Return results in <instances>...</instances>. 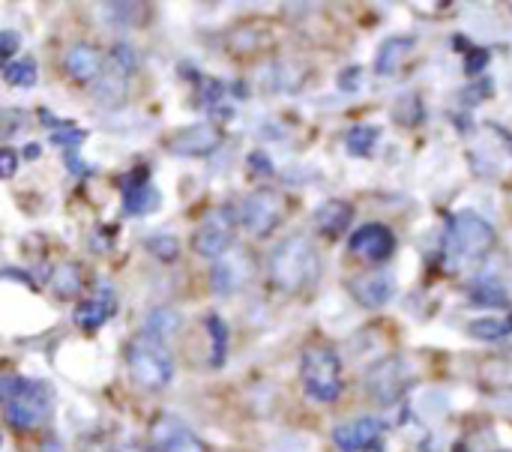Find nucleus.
<instances>
[{
  "instance_id": "f257e3e1",
  "label": "nucleus",
  "mask_w": 512,
  "mask_h": 452,
  "mask_svg": "<svg viewBox=\"0 0 512 452\" xmlns=\"http://www.w3.org/2000/svg\"><path fill=\"white\" fill-rule=\"evenodd\" d=\"M267 270L282 294H303L321 276V255L306 234H291L270 252Z\"/></svg>"
},
{
  "instance_id": "f03ea898",
  "label": "nucleus",
  "mask_w": 512,
  "mask_h": 452,
  "mask_svg": "<svg viewBox=\"0 0 512 452\" xmlns=\"http://www.w3.org/2000/svg\"><path fill=\"white\" fill-rule=\"evenodd\" d=\"M0 402L6 411V423L18 432L39 429L54 408V390L45 381H27L18 375L0 378Z\"/></svg>"
},
{
  "instance_id": "7ed1b4c3",
  "label": "nucleus",
  "mask_w": 512,
  "mask_h": 452,
  "mask_svg": "<svg viewBox=\"0 0 512 452\" xmlns=\"http://www.w3.org/2000/svg\"><path fill=\"white\" fill-rule=\"evenodd\" d=\"M126 369L135 387L159 393L174 381V357L165 348V342L138 333L135 339H129L126 345Z\"/></svg>"
},
{
  "instance_id": "20e7f679",
  "label": "nucleus",
  "mask_w": 512,
  "mask_h": 452,
  "mask_svg": "<svg viewBox=\"0 0 512 452\" xmlns=\"http://www.w3.org/2000/svg\"><path fill=\"white\" fill-rule=\"evenodd\" d=\"M300 381L312 402L333 405L345 390L342 357L330 345H309L300 357Z\"/></svg>"
},
{
  "instance_id": "39448f33",
  "label": "nucleus",
  "mask_w": 512,
  "mask_h": 452,
  "mask_svg": "<svg viewBox=\"0 0 512 452\" xmlns=\"http://www.w3.org/2000/svg\"><path fill=\"white\" fill-rule=\"evenodd\" d=\"M495 246V228L474 210H462L450 219L447 228V252L459 264H474L486 258Z\"/></svg>"
},
{
  "instance_id": "423d86ee",
  "label": "nucleus",
  "mask_w": 512,
  "mask_h": 452,
  "mask_svg": "<svg viewBox=\"0 0 512 452\" xmlns=\"http://www.w3.org/2000/svg\"><path fill=\"white\" fill-rule=\"evenodd\" d=\"M288 216V201L279 189L261 186L249 192L237 207V225H243L252 237H270Z\"/></svg>"
},
{
  "instance_id": "0eeeda50",
  "label": "nucleus",
  "mask_w": 512,
  "mask_h": 452,
  "mask_svg": "<svg viewBox=\"0 0 512 452\" xmlns=\"http://www.w3.org/2000/svg\"><path fill=\"white\" fill-rule=\"evenodd\" d=\"M411 384H414V372L402 357H384V360L372 363L363 375V387H366L369 399H375L381 405H393L396 399H402Z\"/></svg>"
},
{
  "instance_id": "6e6552de",
  "label": "nucleus",
  "mask_w": 512,
  "mask_h": 452,
  "mask_svg": "<svg viewBox=\"0 0 512 452\" xmlns=\"http://www.w3.org/2000/svg\"><path fill=\"white\" fill-rule=\"evenodd\" d=\"M234 237H237V213L231 207H219L192 234V252L219 261L234 249Z\"/></svg>"
},
{
  "instance_id": "1a4fd4ad",
  "label": "nucleus",
  "mask_w": 512,
  "mask_h": 452,
  "mask_svg": "<svg viewBox=\"0 0 512 452\" xmlns=\"http://www.w3.org/2000/svg\"><path fill=\"white\" fill-rule=\"evenodd\" d=\"M153 452H207L204 441L174 414H159L150 423Z\"/></svg>"
},
{
  "instance_id": "9d476101",
  "label": "nucleus",
  "mask_w": 512,
  "mask_h": 452,
  "mask_svg": "<svg viewBox=\"0 0 512 452\" xmlns=\"http://www.w3.org/2000/svg\"><path fill=\"white\" fill-rule=\"evenodd\" d=\"M219 144H222V129L213 123L183 126L165 138V150L174 156H210L219 150Z\"/></svg>"
},
{
  "instance_id": "9b49d317",
  "label": "nucleus",
  "mask_w": 512,
  "mask_h": 452,
  "mask_svg": "<svg viewBox=\"0 0 512 452\" xmlns=\"http://www.w3.org/2000/svg\"><path fill=\"white\" fill-rule=\"evenodd\" d=\"M348 246L354 255H360L372 264H381V261H390L396 255V234L381 222H369L351 234Z\"/></svg>"
},
{
  "instance_id": "f8f14e48",
  "label": "nucleus",
  "mask_w": 512,
  "mask_h": 452,
  "mask_svg": "<svg viewBox=\"0 0 512 452\" xmlns=\"http://www.w3.org/2000/svg\"><path fill=\"white\" fill-rule=\"evenodd\" d=\"M252 273H255V261L249 258V252L246 249H231L228 255H222L216 261L210 282H213V288L219 294H234L252 279Z\"/></svg>"
},
{
  "instance_id": "ddd939ff",
  "label": "nucleus",
  "mask_w": 512,
  "mask_h": 452,
  "mask_svg": "<svg viewBox=\"0 0 512 452\" xmlns=\"http://www.w3.org/2000/svg\"><path fill=\"white\" fill-rule=\"evenodd\" d=\"M348 291L363 309H384L396 297V279L387 270H375V273L354 276L348 282Z\"/></svg>"
},
{
  "instance_id": "4468645a",
  "label": "nucleus",
  "mask_w": 512,
  "mask_h": 452,
  "mask_svg": "<svg viewBox=\"0 0 512 452\" xmlns=\"http://www.w3.org/2000/svg\"><path fill=\"white\" fill-rule=\"evenodd\" d=\"M384 435V423L378 417H357L333 429V444L342 452H363L375 447Z\"/></svg>"
},
{
  "instance_id": "2eb2a0df",
  "label": "nucleus",
  "mask_w": 512,
  "mask_h": 452,
  "mask_svg": "<svg viewBox=\"0 0 512 452\" xmlns=\"http://www.w3.org/2000/svg\"><path fill=\"white\" fill-rule=\"evenodd\" d=\"M63 66H66V72H69L78 84H87V81H93V78L102 75V69H105V54H102L99 45L75 42V45L66 51Z\"/></svg>"
},
{
  "instance_id": "dca6fc26",
  "label": "nucleus",
  "mask_w": 512,
  "mask_h": 452,
  "mask_svg": "<svg viewBox=\"0 0 512 452\" xmlns=\"http://www.w3.org/2000/svg\"><path fill=\"white\" fill-rule=\"evenodd\" d=\"M159 207V192L147 180V168H138L123 180V210L129 216H147Z\"/></svg>"
},
{
  "instance_id": "f3484780",
  "label": "nucleus",
  "mask_w": 512,
  "mask_h": 452,
  "mask_svg": "<svg viewBox=\"0 0 512 452\" xmlns=\"http://www.w3.org/2000/svg\"><path fill=\"white\" fill-rule=\"evenodd\" d=\"M114 315H117V294H114V288H99L93 297H87V300H81L75 306V324L81 330H99Z\"/></svg>"
},
{
  "instance_id": "a211bd4d",
  "label": "nucleus",
  "mask_w": 512,
  "mask_h": 452,
  "mask_svg": "<svg viewBox=\"0 0 512 452\" xmlns=\"http://www.w3.org/2000/svg\"><path fill=\"white\" fill-rule=\"evenodd\" d=\"M312 222H315L318 234L336 240V237H342V234L351 228V222H354V204H348V201H342V198H330V201H324V204L315 210Z\"/></svg>"
},
{
  "instance_id": "6ab92c4d",
  "label": "nucleus",
  "mask_w": 512,
  "mask_h": 452,
  "mask_svg": "<svg viewBox=\"0 0 512 452\" xmlns=\"http://www.w3.org/2000/svg\"><path fill=\"white\" fill-rule=\"evenodd\" d=\"M129 72H123L114 63H105L102 75L96 78V96L105 108H120L126 102V90H129Z\"/></svg>"
},
{
  "instance_id": "aec40b11",
  "label": "nucleus",
  "mask_w": 512,
  "mask_h": 452,
  "mask_svg": "<svg viewBox=\"0 0 512 452\" xmlns=\"http://www.w3.org/2000/svg\"><path fill=\"white\" fill-rule=\"evenodd\" d=\"M414 45H417L414 36H390V39H384L381 48H378V57H375V72L378 75H393L405 63V57L411 54Z\"/></svg>"
},
{
  "instance_id": "412c9836",
  "label": "nucleus",
  "mask_w": 512,
  "mask_h": 452,
  "mask_svg": "<svg viewBox=\"0 0 512 452\" xmlns=\"http://www.w3.org/2000/svg\"><path fill=\"white\" fill-rule=\"evenodd\" d=\"M51 288H54V294H57L60 300H72V297H78V294H81V288H84V273H81V267H78V264H72V261L57 264V267H54V273H51Z\"/></svg>"
},
{
  "instance_id": "4be33fe9",
  "label": "nucleus",
  "mask_w": 512,
  "mask_h": 452,
  "mask_svg": "<svg viewBox=\"0 0 512 452\" xmlns=\"http://www.w3.org/2000/svg\"><path fill=\"white\" fill-rule=\"evenodd\" d=\"M180 327H183L180 312H174V309L162 306V309H153V312L147 315V321H144V330H141V333H147V336H153V339L165 342V339H168V336H174Z\"/></svg>"
},
{
  "instance_id": "5701e85b",
  "label": "nucleus",
  "mask_w": 512,
  "mask_h": 452,
  "mask_svg": "<svg viewBox=\"0 0 512 452\" xmlns=\"http://www.w3.org/2000/svg\"><path fill=\"white\" fill-rule=\"evenodd\" d=\"M378 138H381V129H378V126L360 123V126H351V129H348V135H345V147H348V153H351V156L363 159V156H369V153L375 150Z\"/></svg>"
},
{
  "instance_id": "b1692460",
  "label": "nucleus",
  "mask_w": 512,
  "mask_h": 452,
  "mask_svg": "<svg viewBox=\"0 0 512 452\" xmlns=\"http://www.w3.org/2000/svg\"><path fill=\"white\" fill-rule=\"evenodd\" d=\"M512 333V315L510 318H477L468 324V336L480 339V342H498V339H507Z\"/></svg>"
},
{
  "instance_id": "393cba45",
  "label": "nucleus",
  "mask_w": 512,
  "mask_h": 452,
  "mask_svg": "<svg viewBox=\"0 0 512 452\" xmlns=\"http://www.w3.org/2000/svg\"><path fill=\"white\" fill-rule=\"evenodd\" d=\"M207 333H210V342H213V357H210V366L219 369L225 363V354H228V327L219 315H207L204 321Z\"/></svg>"
},
{
  "instance_id": "a878e982",
  "label": "nucleus",
  "mask_w": 512,
  "mask_h": 452,
  "mask_svg": "<svg viewBox=\"0 0 512 452\" xmlns=\"http://www.w3.org/2000/svg\"><path fill=\"white\" fill-rule=\"evenodd\" d=\"M144 249L153 255V258H159V261H177V255H180V240L177 237H171V234H156V237H150L147 243H144Z\"/></svg>"
},
{
  "instance_id": "bb28decb",
  "label": "nucleus",
  "mask_w": 512,
  "mask_h": 452,
  "mask_svg": "<svg viewBox=\"0 0 512 452\" xmlns=\"http://www.w3.org/2000/svg\"><path fill=\"white\" fill-rule=\"evenodd\" d=\"M471 303L477 306H492V309H507L510 306V297L501 285H477L471 291Z\"/></svg>"
},
{
  "instance_id": "cd10ccee",
  "label": "nucleus",
  "mask_w": 512,
  "mask_h": 452,
  "mask_svg": "<svg viewBox=\"0 0 512 452\" xmlns=\"http://www.w3.org/2000/svg\"><path fill=\"white\" fill-rule=\"evenodd\" d=\"M6 81L12 87H33L36 84V63L30 57L15 60L12 66H6Z\"/></svg>"
},
{
  "instance_id": "c85d7f7f",
  "label": "nucleus",
  "mask_w": 512,
  "mask_h": 452,
  "mask_svg": "<svg viewBox=\"0 0 512 452\" xmlns=\"http://www.w3.org/2000/svg\"><path fill=\"white\" fill-rule=\"evenodd\" d=\"M87 138V132L84 129H78V126H72V123H63L60 129H54L51 132V144H60V147H66V153L69 150H78V144Z\"/></svg>"
},
{
  "instance_id": "c756f323",
  "label": "nucleus",
  "mask_w": 512,
  "mask_h": 452,
  "mask_svg": "<svg viewBox=\"0 0 512 452\" xmlns=\"http://www.w3.org/2000/svg\"><path fill=\"white\" fill-rule=\"evenodd\" d=\"M15 171H18V153L9 147H0V180L15 177Z\"/></svg>"
},
{
  "instance_id": "7c9ffc66",
  "label": "nucleus",
  "mask_w": 512,
  "mask_h": 452,
  "mask_svg": "<svg viewBox=\"0 0 512 452\" xmlns=\"http://www.w3.org/2000/svg\"><path fill=\"white\" fill-rule=\"evenodd\" d=\"M486 63H489V51H486V48H474V51L465 57V72H468V75H477V72L486 69Z\"/></svg>"
},
{
  "instance_id": "2f4dec72",
  "label": "nucleus",
  "mask_w": 512,
  "mask_h": 452,
  "mask_svg": "<svg viewBox=\"0 0 512 452\" xmlns=\"http://www.w3.org/2000/svg\"><path fill=\"white\" fill-rule=\"evenodd\" d=\"M18 33H12V30H3L0 33V69H3V63H6V57H12L15 51H18Z\"/></svg>"
},
{
  "instance_id": "473e14b6",
  "label": "nucleus",
  "mask_w": 512,
  "mask_h": 452,
  "mask_svg": "<svg viewBox=\"0 0 512 452\" xmlns=\"http://www.w3.org/2000/svg\"><path fill=\"white\" fill-rule=\"evenodd\" d=\"M63 162H66V168H69L72 174H78V177H87V174H90V165H84V162H81L78 150L63 153Z\"/></svg>"
},
{
  "instance_id": "72a5a7b5",
  "label": "nucleus",
  "mask_w": 512,
  "mask_h": 452,
  "mask_svg": "<svg viewBox=\"0 0 512 452\" xmlns=\"http://www.w3.org/2000/svg\"><path fill=\"white\" fill-rule=\"evenodd\" d=\"M357 78H360V66H351V69H345L342 75H339V87L342 90H348V93H354L360 84H357Z\"/></svg>"
},
{
  "instance_id": "f704fd0d",
  "label": "nucleus",
  "mask_w": 512,
  "mask_h": 452,
  "mask_svg": "<svg viewBox=\"0 0 512 452\" xmlns=\"http://www.w3.org/2000/svg\"><path fill=\"white\" fill-rule=\"evenodd\" d=\"M249 165H252V168H258V171H264V174H270V171H273V168H270V159H267L264 153H252V156H249Z\"/></svg>"
},
{
  "instance_id": "c9c22d12",
  "label": "nucleus",
  "mask_w": 512,
  "mask_h": 452,
  "mask_svg": "<svg viewBox=\"0 0 512 452\" xmlns=\"http://www.w3.org/2000/svg\"><path fill=\"white\" fill-rule=\"evenodd\" d=\"M117 452H153L150 447H144V444H126V447H120Z\"/></svg>"
},
{
  "instance_id": "e433bc0d",
  "label": "nucleus",
  "mask_w": 512,
  "mask_h": 452,
  "mask_svg": "<svg viewBox=\"0 0 512 452\" xmlns=\"http://www.w3.org/2000/svg\"><path fill=\"white\" fill-rule=\"evenodd\" d=\"M24 156H27V159H36V156H39V144H27Z\"/></svg>"
},
{
  "instance_id": "4c0bfd02",
  "label": "nucleus",
  "mask_w": 512,
  "mask_h": 452,
  "mask_svg": "<svg viewBox=\"0 0 512 452\" xmlns=\"http://www.w3.org/2000/svg\"><path fill=\"white\" fill-rule=\"evenodd\" d=\"M0 447H3V435H0Z\"/></svg>"
},
{
  "instance_id": "58836bf2",
  "label": "nucleus",
  "mask_w": 512,
  "mask_h": 452,
  "mask_svg": "<svg viewBox=\"0 0 512 452\" xmlns=\"http://www.w3.org/2000/svg\"><path fill=\"white\" fill-rule=\"evenodd\" d=\"M498 452H512V450H498Z\"/></svg>"
}]
</instances>
